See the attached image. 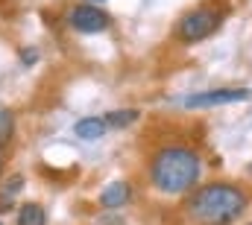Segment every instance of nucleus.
<instances>
[{
    "label": "nucleus",
    "instance_id": "obj_1",
    "mask_svg": "<svg viewBox=\"0 0 252 225\" xmlns=\"http://www.w3.org/2000/svg\"><path fill=\"white\" fill-rule=\"evenodd\" d=\"M250 205V193L232 181H211L196 187L185 202V214L196 225H232Z\"/></svg>",
    "mask_w": 252,
    "mask_h": 225
},
{
    "label": "nucleus",
    "instance_id": "obj_2",
    "mask_svg": "<svg viewBox=\"0 0 252 225\" xmlns=\"http://www.w3.org/2000/svg\"><path fill=\"white\" fill-rule=\"evenodd\" d=\"M202 161L190 146H161L150 161V181L164 196H182L199 184Z\"/></svg>",
    "mask_w": 252,
    "mask_h": 225
},
{
    "label": "nucleus",
    "instance_id": "obj_3",
    "mask_svg": "<svg viewBox=\"0 0 252 225\" xmlns=\"http://www.w3.org/2000/svg\"><path fill=\"white\" fill-rule=\"evenodd\" d=\"M226 15H229V3H220V0H208V3H199L196 9L185 12L176 24V38L182 44H199L205 38H211L223 24H226Z\"/></svg>",
    "mask_w": 252,
    "mask_h": 225
},
{
    "label": "nucleus",
    "instance_id": "obj_4",
    "mask_svg": "<svg viewBox=\"0 0 252 225\" xmlns=\"http://www.w3.org/2000/svg\"><path fill=\"white\" fill-rule=\"evenodd\" d=\"M67 24H70L76 32H82V35H97V32H103V29L112 27V18H109V12H106L103 6H97V3H76V6H70V12H67Z\"/></svg>",
    "mask_w": 252,
    "mask_h": 225
},
{
    "label": "nucleus",
    "instance_id": "obj_5",
    "mask_svg": "<svg viewBox=\"0 0 252 225\" xmlns=\"http://www.w3.org/2000/svg\"><path fill=\"white\" fill-rule=\"evenodd\" d=\"M250 88H211V91H199L182 100L185 109H217V106H232V103H244L250 100Z\"/></svg>",
    "mask_w": 252,
    "mask_h": 225
},
{
    "label": "nucleus",
    "instance_id": "obj_6",
    "mask_svg": "<svg viewBox=\"0 0 252 225\" xmlns=\"http://www.w3.org/2000/svg\"><path fill=\"white\" fill-rule=\"evenodd\" d=\"M129 202H132V184L124 181V178L109 181V184L100 190V205H103L106 211H118V208H124Z\"/></svg>",
    "mask_w": 252,
    "mask_h": 225
},
{
    "label": "nucleus",
    "instance_id": "obj_7",
    "mask_svg": "<svg viewBox=\"0 0 252 225\" xmlns=\"http://www.w3.org/2000/svg\"><path fill=\"white\" fill-rule=\"evenodd\" d=\"M73 132H76L79 141H100L109 132V126H106L103 117H82V120L73 123Z\"/></svg>",
    "mask_w": 252,
    "mask_h": 225
},
{
    "label": "nucleus",
    "instance_id": "obj_8",
    "mask_svg": "<svg viewBox=\"0 0 252 225\" xmlns=\"http://www.w3.org/2000/svg\"><path fill=\"white\" fill-rule=\"evenodd\" d=\"M15 225H47V214L38 202H27V205H21Z\"/></svg>",
    "mask_w": 252,
    "mask_h": 225
},
{
    "label": "nucleus",
    "instance_id": "obj_9",
    "mask_svg": "<svg viewBox=\"0 0 252 225\" xmlns=\"http://www.w3.org/2000/svg\"><path fill=\"white\" fill-rule=\"evenodd\" d=\"M103 120H106L109 129H126V126H132V123L138 120V112H135V109H115V112L106 114Z\"/></svg>",
    "mask_w": 252,
    "mask_h": 225
},
{
    "label": "nucleus",
    "instance_id": "obj_10",
    "mask_svg": "<svg viewBox=\"0 0 252 225\" xmlns=\"http://www.w3.org/2000/svg\"><path fill=\"white\" fill-rule=\"evenodd\" d=\"M12 135H15V114H12V109L0 106V146L9 143Z\"/></svg>",
    "mask_w": 252,
    "mask_h": 225
},
{
    "label": "nucleus",
    "instance_id": "obj_11",
    "mask_svg": "<svg viewBox=\"0 0 252 225\" xmlns=\"http://www.w3.org/2000/svg\"><path fill=\"white\" fill-rule=\"evenodd\" d=\"M12 208H15V196L3 190V193H0V214H9Z\"/></svg>",
    "mask_w": 252,
    "mask_h": 225
},
{
    "label": "nucleus",
    "instance_id": "obj_12",
    "mask_svg": "<svg viewBox=\"0 0 252 225\" xmlns=\"http://www.w3.org/2000/svg\"><path fill=\"white\" fill-rule=\"evenodd\" d=\"M21 58H24V64L30 67V64H35V58H38V53H35V50H24V53H21Z\"/></svg>",
    "mask_w": 252,
    "mask_h": 225
},
{
    "label": "nucleus",
    "instance_id": "obj_13",
    "mask_svg": "<svg viewBox=\"0 0 252 225\" xmlns=\"http://www.w3.org/2000/svg\"><path fill=\"white\" fill-rule=\"evenodd\" d=\"M94 225H126L124 220H118V217H103L100 223H94Z\"/></svg>",
    "mask_w": 252,
    "mask_h": 225
},
{
    "label": "nucleus",
    "instance_id": "obj_14",
    "mask_svg": "<svg viewBox=\"0 0 252 225\" xmlns=\"http://www.w3.org/2000/svg\"><path fill=\"white\" fill-rule=\"evenodd\" d=\"M0 175H3V158H0Z\"/></svg>",
    "mask_w": 252,
    "mask_h": 225
},
{
    "label": "nucleus",
    "instance_id": "obj_15",
    "mask_svg": "<svg viewBox=\"0 0 252 225\" xmlns=\"http://www.w3.org/2000/svg\"><path fill=\"white\" fill-rule=\"evenodd\" d=\"M88 3H100V0H88Z\"/></svg>",
    "mask_w": 252,
    "mask_h": 225
}]
</instances>
